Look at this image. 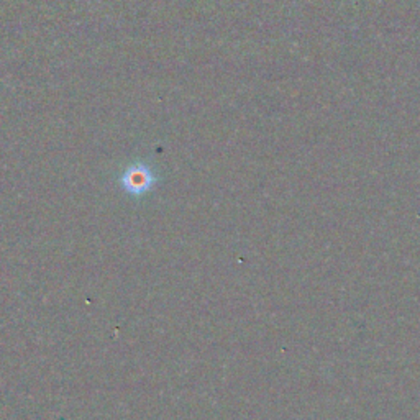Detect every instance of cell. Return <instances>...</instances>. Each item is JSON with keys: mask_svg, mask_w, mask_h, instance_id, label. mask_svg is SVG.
Segmentation results:
<instances>
[{"mask_svg": "<svg viewBox=\"0 0 420 420\" xmlns=\"http://www.w3.org/2000/svg\"><path fill=\"white\" fill-rule=\"evenodd\" d=\"M117 182H119L120 189L126 196L140 199V197L150 194L157 187L159 176L151 164L135 161L124 168V171L117 178Z\"/></svg>", "mask_w": 420, "mask_h": 420, "instance_id": "obj_1", "label": "cell"}]
</instances>
